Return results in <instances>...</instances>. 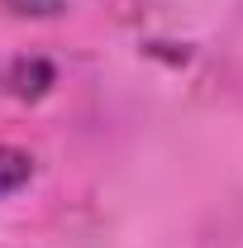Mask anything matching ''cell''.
<instances>
[{
    "mask_svg": "<svg viewBox=\"0 0 243 248\" xmlns=\"http://www.w3.org/2000/svg\"><path fill=\"white\" fill-rule=\"evenodd\" d=\"M29 177H33V157L24 148H15V143H0V201L24 191Z\"/></svg>",
    "mask_w": 243,
    "mask_h": 248,
    "instance_id": "1",
    "label": "cell"
},
{
    "mask_svg": "<svg viewBox=\"0 0 243 248\" xmlns=\"http://www.w3.org/2000/svg\"><path fill=\"white\" fill-rule=\"evenodd\" d=\"M0 10H10L19 19H53L67 10V0H0Z\"/></svg>",
    "mask_w": 243,
    "mask_h": 248,
    "instance_id": "2",
    "label": "cell"
}]
</instances>
